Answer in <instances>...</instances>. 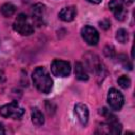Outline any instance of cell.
I'll use <instances>...</instances> for the list:
<instances>
[{"mask_svg":"<svg viewBox=\"0 0 135 135\" xmlns=\"http://www.w3.org/2000/svg\"><path fill=\"white\" fill-rule=\"evenodd\" d=\"M75 76L80 81H86L89 79L88 73L84 70V68H83L81 62H76L75 63Z\"/></svg>","mask_w":135,"mask_h":135,"instance_id":"cell-13","label":"cell"},{"mask_svg":"<svg viewBox=\"0 0 135 135\" xmlns=\"http://www.w3.org/2000/svg\"><path fill=\"white\" fill-rule=\"evenodd\" d=\"M99 25H100V27L107 30V28L110 27V21L109 20H102V21L99 22Z\"/></svg>","mask_w":135,"mask_h":135,"instance_id":"cell-19","label":"cell"},{"mask_svg":"<svg viewBox=\"0 0 135 135\" xmlns=\"http://www.w3.org/2000/svg\"><path fill=\"white\" fill-rule=\"evenodd\" d=\"M76 14H77V9L75 6L71 5V6H66V7H63L60 13H59V18L62 20V21H65V22H70L72 20H74V18L76 17Z\"/></svg>","mask_w":135,"mask_h":135,"instance_id":"cell-11","label":"cell"},{"mask_svg":"<svg viewBox=\"0 0 135 135\" xmlns=\"http://www.w3.org/2000/svg\"><path fill=\"white\" fill-rule=\"evenodd\" d=\"M32 79L34 85L39 92L43 94H49L51 92L53 88V80L44 68L42 66L36 68L32 74Z\"/></svg>","mask_w":135,"mask_h":135,"instance_id":"cell-1","label":"cell"},{"mask_svg":"<svg viewBox=\"0 0 135 135\" xmlns=\"http://www.w3.org/2000/svg\"><path fill=\"white\" fill-rule=\"evenodd\" d=\"M24 114V110L18 104L17 101H12L0 107V115L4 118L20 119Z\"/></svg>","mask_w":135,"mask_h":135,"instance_id":"cell-2","label":"cell"},{"mask_svg":"<svg viewBox=\"0 0 135 135\" xmlns=\"http://www.w3.org/2000/svg\"><path fill=\"white\" fill-rule=\"evenodd\" d=\"M85 61H86V66L88 69L94 73L97 77H104L105 69L103 64L100 62L99 58L94 55V54H89V56H85Z\"/></svg>","mask_w":135,"mask_h":135,"instance_id":"cell-4","label":"cell"},{"mask_svg":"<svg viewBox=\"0 0 135 135\" xmlns=\"http://www.w3.org/2000/svg\"><path fill=\"white\" fill-rule=\"evenodd\" d=\"M123 1H124L126 3H131V2L133 1V0H123Z\"/></svg>","mask_w":135,"mask_h":135,"instance_id":"cell-23","label":"cell"},{"mask_svg":"<svg viewBox=\"0 0 135 135\" xmlns=\"http://www.w3.org/2000/svg\"><path fill=\"white\" fill-rule=\"evenodd\" d=\"M3 134H5L4 126H3V123H1V122H0V135H3Z\"/></svg>","mask_w":135,"mask_h":135,"instance_id":"cell-21","label":"cell"},{"mask_svg":"<svg viewBox=\"0 0 135 135\" xmlns=\"http://www.w3.org/2000/svg\"><path fill=\"white\" fill-rule=\"evenodd\" d=\"M46 17V7L41 3H37L32 8V18L36 25L41 26L45 23Z\"/></svg>","mask_w":135,"mask_h":135,"instance_id":"cell-7","label":"cell"},{"mask_svg":"<svg viewBox=\"0 0 135 135\" xmlns=\"http://www.w3.org/2000/svg\"><path fill=\"white\" fill-rule=\"evenodd\" d=\"M31 117H32V122H33L35 126H42V124L44 123L43 114L41 113V111H40L38 108H33V109H32Z\"/></svg>","mask_w":135,"mask_h":135,"instance_id":"cell-12","label":"cell"},{"mask_svg":"<svg viewBox=\"0 0 135 135\" xmlns=\"http://www.w3.org/2000/svg\"><path fill=\"white\" fill-rule=\"evenodd\" d=\"M86 1L90 2V3H93V4H98V3L101 2V0H86Z\"/></svg>","mask_w":135,"mask_h":135,"instance_id":"cell-22","label":"cell"},{"mask_svg":"<svg viewBox=\"0 0 135 135\" xmlns=\"http://www.w3.org/2000/svg\"><path fill=\"white\" fill-rule=\"evenodd\" d=\"M74 113L82 126H85L89 120V110L83 103H77L74 107Z\"/></svg>","mask_w":135,"mask_h":135,"instance_id":"cell-10","label":"cell"},{"mask_svg":"<svg viewBox=\"0 0 135 135\" xmlns=\"http://www.w3.org/2000/svg\"><path fill=\"white\" fill-rule=\"evenodd\" d=\"M103 53L108 58H113L115 56V49L112 45H107L103 49Z\"/></svg>","mask_w":135,"mask_h":135,"instance_id":"cell-17","label":"cell"},{"mask_svg":"<svg viewBox=\"0 0 135 135\" xmlns=\"http://www.w3.org/2000/svg\"><path fill=\"white\" fill-rule=\"evenodd\" d=\"M5 79H6V78H5V74H4V72L0 70V82H4Z\"/></svg>","mask_w":135,"mask_h":135,"instance_id":"cell-20","label":"cell"},{"mask_svg":"<svg viewBox=\"0 0 135 135\" xmlns=\"http://www.w3.org/2000/svg\"><path fill=\"white\" fill-rule=\"evenodd\" d=\"M117 82H118V84H119L122 89H128V88L130 86V84H131V80H130V78H129L128 76H126V75L120 76V77L118 78Z\"/></svg>","mask_w":135,"mask_h":135,"instance_id":"cell-16","label":"cell"},{"mask_svg":"<svg viewBox=\"0 0 135 135\" xmlns=\"http://www.w3.org/2000/svg\"><path fill=\"white\" fill-rule=\"evenodd\" d=\"M81 36L89 45H96L99 41V34L95 27L91 25H84L81 28Z\"/></svg>","mask_w":135,"mask_h":135,"instance_id":"cell-8","label":"cell"},{"mask_svg":"<svg viewBox=\"0 0 135 135\" xmlns=\"http://www.w3.org/2000/svg\"><path fill=\"white\" fill-rule=\"evenodd\" d=\"M51 71L56 77H68L71 73V64L68 61L56 59L51 64Z\"/></svg>","mask_w":135,"mask_h":135,"instance_id":"cell-5","label":"cell"},{"mask_svg":"<svg viewBox=\"0 0 135 135\" xmlns=\"http://www.w3.org/2000/svg\"><path fill=\"white\" fill-rule=\"evenodd\" d=\"M107 100H108V103H109L110 108L114 111H119L122 108L123 103H124L123 95L118 90H116L115 88H112V89L109 90Z\"/></svg>","mask_w":135,"mask_h":135,"instance_id":"cell-6","label":"cell"},{"mask_svg":"<svg viewBox=\"0 0 135 135\" xmlns=\"http://www.w3.org/2000/svg\"><path fill=\"white\" fill-rule=\"evenodd\" d=\"M120 57H121L122 59H119V61L122 63L123 68H124V69L132 70V64H131V63H130V61L128 60V57H127V56H124V55H120Z\"/></svg>","mask_w":135,"mask_h":135,"instance_id":"cell-18","label":"cell"},{"mask_svg":"<svg viewBox=\"0 0 135 135\" xmlns=\"http://www.w3.org/2000/svg\"><path fill=\"white\" fill-rule=\"evenodd\" d=\"M109 7L114 14L115 18L118 20H123L127 15V11L120 0H111L109 3Z\"/></svg>","mask_w":135,"mask_h":135,"instance_id":"cell-9","label":"cell"},{"mask_svg":"<svg viewBox=\"0 0 135 135\" xmlns=\"http://www.w3.org/2000/svg\"><path fill=\"white\" fill-rule=\"evenodd\" d=\"M13 28L17 33H19L20 35H23V36H28L34 33V26L32 25V23L28 21L27 17L24 14H20L16 18V20L13 24Z\"/></svg>","mask_w":135,"mask_h":135,"instance_id":"cell-3","label":"cell"},{"mask_svg":"<svg viewBox=\"0 0 135 135\" xmlns=\"http://www.w3.org/2000/svg\"><path fill=\"white\" fill-rule=\"evenodd\" d=\"M0 13L2 16L8 18L12 17L15 13H16V6L12 3H4L1 7H0Z\"/></svg>","mask_w":135,"mask_h":135,"instance_id":"cell-14","label":"cell"},{"mask_svg":"<svg viewBox=\"0 0 135 135\" xmlns=\"http://www.w3.org/2000/svg\"><path fill=\"white\" fill-rule=\"evenodd\" d=\"M128 38H129V35H128V32L124 30V28H119L116 33V39L118 42L120 43H126L128 41Z\"/></svg>","mask_w":135,"mask_h":135,"instance_id":"cell-15","label":"cell"}]
</instances>
